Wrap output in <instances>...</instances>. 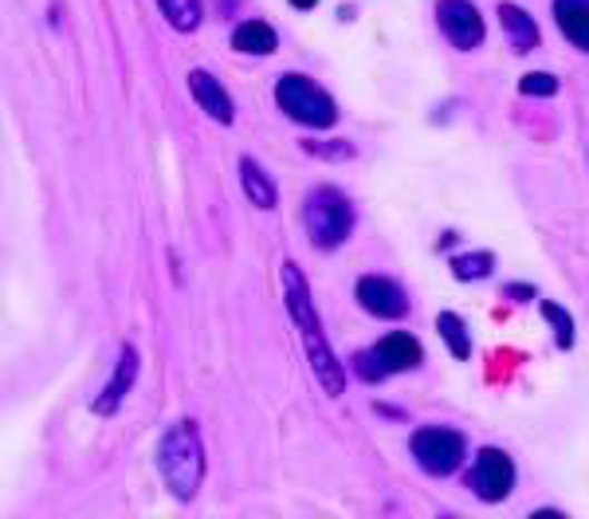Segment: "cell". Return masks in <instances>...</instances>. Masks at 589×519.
Segmentation results:
<instances>
[{
    "label": "cell",
    "mask_w": 589,
    "mask_h": 519,
    "mask_svg": "<svg viewBox=\"0 0 589 519\" xmlns=\"http://www.w3.org/2000/svg\"><path fill=\"white\" fill-rule=\"evenodd\" d=\"M436 331H440V339L449 343V351L457 354V359H472V331H468V323L457 315V311H440Z\"/></svg>",
    "instance_id": "cell-16"
},
{
    "label": "cell",
    "mask_w": 589,
    "mask_h": 519,
    "mask_svg": "<svg viewBox=\"0 0 589 519\" xmlns=\"http://www.w3.org/2000/svg\"><path fill=\"white\" fill-rule=\"evenodd\" d=\"M452 276L464 280V284H480L495 272V256L491 252H464V256H452Z\"/></svg>",
    "instance_id": "cell-18"
},
{
    "label": "cell",
    "mask_w": 589,
    "mask_h": 519,
    "mask_svg": "<svg viewBox=\"0 0 589 519\" xmlns=\"http://www.w3.org/2000/svg\"><path fill=\"white\" fill-rule=\"evenodd\" d=\"M189 95L197 99V107L205 110L213 123H220V126H233V118H236V102H233V95L225 91V84L213 76V71H205V68H193L189 76Z\"/></svg>",
    "instance_id": "cell-9"
},
{
    "label": "cell",
    "mask_w": 589,
    "mask_h": 519,
    "mask_svg": "<svg viewBox=\"0 0 589 519\" xmlns=\"http://www.w3.org/2000/svg\"><path fill=\"white\" fill-rule=\"evenodd\" d=\"M350 370H354V374L362 378L365 385H382L385 378H390V370H385V362L377 359L374 346H370V351H357L354 362H350Z\"/></svg>",
    "instance_id": "cell-20"
},
{
    "label": "cell",
    "mask_w": 589,
    "mask_h": 519,
    "mask_svg": "<svg viewBox=\"0 0 589 519\" xmlns=\"http://www.w3.org/2000/svg\"><path fill=\"white\" fill-rule=\"evenodd\" d=\"M158 469L177 500H193L205 480V444L193 421H174L158 441Z\"/></svg>",
    "instance_id": "cell-2"
},
{
    "label": "cell",
    "mask_w": 589,
    "mask_h": 519,
    "mask_svg": "<svg viewBox=\"0 0 589 519\" xmlns=\"http://www.w3.org/2000/svg\"><path fill=\"white\" fill-rule=\"evenodd\" d=\"M519 95H527V99H550V95H558V79L550 71H527L519 79Z\"/></svg>",
    "instance_id": "cell-22"
},
{
    "label": "cell",
    "mask_w": 589,
    "mask_h": 519,
    "mask_svg": "<svg viewBox=\"0 0 589 519\" xmlns=\"http://www.w3.org/2000/svg\"><path fill=\"white\" fill-rule=\"evenodd\" d=\"M554 25L578 51H589V0H554Z\"/></svg>",
    "instance_id": "cell-14"
},
{
    "label": "cell",
    "mask_w": 589,
    "mask_h": 519,
    "mask_svg": "<svg viewBox=\"0 0 589 519\" xmlns=\"http://www.w3.org/2000/svg\"><path fill=\"white\" fill-rule=\"evenodd\" d=\"M233 48L240 56H272L279 48V36L267 20H244V25L233 28Z\"/></svg>",
    "instance_id": "cell-15"
},
{
    "label": "cell",
    "mask_w": 589,
    "mask_h": 519,
    "mask_svg": "<svg viewBox=\"0 0 589 519\" xmlns=\"http://www.w3.org/2000/svg\"><path fill=\"white\" fill-rule=\"evenodd\" d=\"M275 107L291 118V123L311 126V130H331L338 123V107L334 99L303 71H287L275 79Z\"/></svg>",
    "instance_id": "cell-4"
},
{
    "label": "cell",
    "mask_w": 589,
    "mask_h": 519,
    "mask_svg": "<svg viewBox=\"0 0 589 519\" xmlns=\"http://www.w3.org/2000/svg\"><path fill=\"white\" fill-rule=\"evenodd\" d=\"M134 382H138V351H134L130 343H122L118 362H115V374H110V382L102 385V394L95 398V413L110 418V413H115L118 405L126 402V394L134 390Z\"/></svg>",
    "instance_id": "cell-10"
},
{
    "label": "cell",
    "mask_w": 589,
    "mask_h": 519,
    "mask_svg": "<svg viewBox=\"0 0 589 519\" xmlns=\"http://www.w3.org/2000/svg\"><path fill=\"white\" fill-rule=\"evenodd\" d=\"M409 449H413V461L421 464V472H429V477H452L468 457L464 433L449 425H421L409 441Z\"/></svg>",
    "instance_id": "cell-5"
},
{
    "label": "cell",
    "mask_w": 589,
    "mask_h": 519,
    "mask_svg": "<svg viewBox=\"0 0 589 519\" xmlns=\"http://www.w3.org/2000/svg\"><path fill=\"white\" fill-rule=\"evenodd\" d=\"M354 202L334 185H318L303 197V225H307V241L323 252H334L350 241L354 233Z\"/></svg>",
    "instance_id": "cell-3"
},
{
    "label": "cell",
    "mask_w": 589,
    "mask_h": 519,
    "mask_svg": "<svg viewBox=\"0 0 589 519\" xmlns=\"http://www.w3.org/2000/svg\"><path fill=\"white\" fill-rule=\"evenodd\" d=\"M158 9L177 32H197L200 20H205V4L200 0H158Z\"/></svg>",
    "instance_id": "cell-17"
},
{
    "label": "cell",
    "mask_w": 589,
    "mask_h": 519,
    "mask_svg": "<svg viewBox=\"0 0 589 519\" xmlns=\"http://www.w3.org/2000/svg\"><path fill=\"white\" fill-rule=\"evenodd\" d=\"M468 488H472L475 496H480L483 503H503L507 496L514 492V461L507 449H495V444H488V449L475 452L472 469H468Z\"/></svg>",
    "instance_id": "cell-6"
},
{
    "label": "cell",
    "mask_w": 589,
    "mask_h": 519,
    "mask_svg": "<svg viewBox=\"0 0 589 519\" xmlns=\"http://www.w3.org/2000/svg\"><path fill=\"white\" fill-rule=\"evenodd\" d=\"M279 280H283V303H287L291 319H295V327H300V335H303V351H307L311 370H315L318 385H323L326 394L338 398L342 390H346V366L334 359L331 343H326L323 323H318V311H315V300H311L307 276L300 272V264H291L287 260L283 272H279Z\"/></svg>",
    "instance_id": "cell-1"
},
{
    "label": "cell",
    "mask_w": 589,
    "mask_h": 519,
    "mask_svg": "<svg viewBox=\"0 0 589 519\" xmlns=\"http://www.w3.org/2000/svg\"><path fill=\"white\" fill-rule=\"evenodd\" d=\"M354 295H357V307H362L365 315L385 319V323H397V319L409 315L405 287L390 276H362L354 287Z\"/></svg>",
    "instance_id": "cell-8"
},
{
    "label": "cell",
    "mask_w": 589,
    "mask_h": 519,
    "mask_svg": "<svg viewBox=\"0 0 589 519\" xmlns=\"http://www.w3.org/2000/svg\"><path fill=\"white\" fill-rule=\"evenodd\" d=\"M503 295H507V300H514V303H531V300H539V292H534V287H527V284H507V287H503Z\"/></svg>",
    "instance_id": "cell-23"
},
{
    "label": "cell",
    "mask_w": 589,
    "mask_h": 519,
    "mask_svg": "<svg viewBox=\"0 0 589 519\" xmlns=\"http://www.w3.org/2000/svg\"><path fill=\"white\" fill-rule=\"evenodd\" d=\"M495 17H499V25H503L507 43H511L514 56H527V51L539 48V25H534V17L527 9H519L511 0H499Z\"/></svg>",
    "instance_id": "cell-11"
},
{
    "label": "cell",
    "mask_w": 589,
    "mask_h": 519,
    "mask_svg": "<svg viewBox=\"0 0 589 519\" xmlns=\"http://www.w3.org/2000/svg\"><path fill=\"white\" fill-rule=\"evenodd\" d=\"M240 189H244V197L264 213H272L275 202H279V189H275V182L267 177V169L259 166L256 158H248V154L240 158Z\"/></svg>",
    "instance_id": "cell-13"
},
{
    "label": "cell",
    "mask_w": 589,
    "mask_h": 519,
    "mask_svg": "<svg viewBox=\"0 0 589 519\" xmlns=\"http://www.w3.org/2000/svg\"><path fill=\"white\" fill-rule=\"evenodd\" d=\"M303 150L315 154V158H326V161H346L354 158V143H346V138H307L303 143Z\"/></svg>",
    "instance_id": "cell-21"
},
{
    "label": "cell",
    "mask_w": 589,
    "mask_h": 519,
    "mask_svg": "<svg viewBox=\"0 0 589 519\" xmlns=\"http://www.w3.org/2000/svg\"><path fill=\"white\" fill-rule=\"evenodd\" d=\"M436 25L457 51H475L488 36V25L472 0H436Z\"/></svg>",
    "instance_id": "cell-7"
},
{
    "label": "cell",
    "mask_w": 589,
    "mask_h": 519,
    "mask_svg": "<svg viewBox=\"0 0 589 519\" xmlns=\"http://www.w3.org/2000/svg\"><path fill=\"white\" fill-rule=\"evenodd\" d=\"M377 359L385 362V370L390 374H401V370H416L424 362V346L416 343L409 331H390V335H382L374 343Z\"/></svg>",
    "instance_id": "cell-12"
},
{
    "label": "cell",
    "mask_w": 589,
    "mask_h": 519,
    "mask_svg": "<svg viewBox=\"0 0 589 519\" xmlns=\"http://www.w3.org/2000/svg\"><path fill=\"white\" fill-rule=\"evenodd\" d=\"M315 4H318V0H291V9H300V12H311Z\"/></svg>",
    "instance_id": "cell-24"
},
{
    "label": "cell",
    "mask_w": 589,
    "mask_h": 519,
    "mask_svg": "<svg viewBox=\"0 0 589 519\" xmlns=\"http://www.w3.org/2000/svg\"><path fill=\"white\" fill-rule=\"evenodd\" d=\"M542 319L550 323V331H554V343L562 346V351H570L573 346V315L566 307H558V303H542Z\"/></svg>",
    "instance_id": "cell-19"
}]
</instances>
